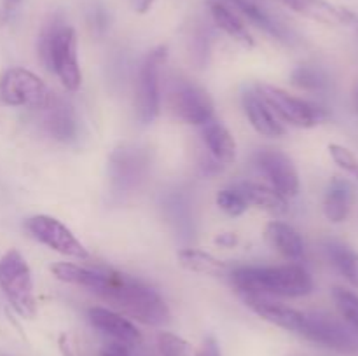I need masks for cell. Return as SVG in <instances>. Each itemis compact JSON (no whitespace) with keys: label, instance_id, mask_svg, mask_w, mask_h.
<instances>
[{"label":"cell","instance_id":"31","mask_svg":"<svg viewBox=\"0 0 358 356\" xmlns=\"http://www.w3.org/2000/svg\"><path fill=\"white\" fill-rule=\"evenodd\" d=\"M100 356H133V355L129 353V346L110 341L108 344H105L103 348H101Z\"/></svg>","mask_w":358,"mask_h":356},{"label":"cell","instance_id":"20","mask_svg":"<svg viewBox=\"0 0 358 356\" xmlns=\"http://www.w3.org/2000/svg\"><path fill=\"white\" fill-rule=\"evenodd\" d=\"M264 237L269 246L278 251L287 260L301 262L304 257V241L292 225L280 220H273L266 225Z\"/></svg>","mask_w":358,"mask_h":356},{"label":"cell","instance_id":"30","mask_svg":"<svg viewBox=\"0 0 358 356\" xmlns=\"http://www.w3.org/2000/svg\"><path fill=\"white\" fill-rule=\"evenodd\" d=\"M329 154H331L332 161L343 171H346V173L352 175V177H355L358 180V157L348 147L339 145V143H329Z\"/></svg>","mask_w":358,"mask_h":356},{"label":"cell","instance_id":"1","mask_svg":"<svg viewBox=\"0 0 358 356\" xmlns=\"http://www.w3.org/2000/svg\"><path fill=\"white\" fill-rule=\"evenodd\" d=\"M87 274L84 288L105 300L110 309L149 327L170 323L168 304L142 279L114 269H90Z\"/></svg>","mask_w":358,"mask_h":356},{"label":"cell","instance_id":"4","mask_svg":"<svg viewBox=\"0 0 358 356\" xmlns=\"http://www.w3.org/2000/svg\"><path fill=\"white\" fill-rule=\"evenodd\" d=\"M0 288L21 318H35L37 299L34 292V278L27 258L17 250H9L0 258Z\"/></svg>","mask_w":358,"mask_h":356},{"label":"cell","instance_id":"18","mask_svg":"<svg viewBox=\"0 0 358 356\" xmlns=\"http://www.w3.org/2000/svg\"><path fill=\"white\" fill-rule=\"evenodd\" d=\"M280 2L296 10L297 14H303L304 17H310V20L324 24L336 27V24H350L357 20L352 10L334 6L327 0H280Z\"/></svg>","mask_w":358,"mask_h":356},{"label":"cell","instance_id":"13","mask_svg":"<svg viewBox=\"0 0 358 356\" xmlns=\"http://www.w3.org/2000/svg\"><path fill=\"white\" fill-rule=\"evenodd\" d=\"M87 320L96 330L110 337V341L121 342V344L138 346L142 342V334L129 318L110 307H90L87 309Z\"/></svg>","mask_w":358,"mask_h":356},{"label":"cell","instance_id":"7","mask_svg":"<svg viewBox=\"0 0 358 356\" xmlns=\"http://www.w3.org/2000/svg\"><path fill=\"white\" fill-rule=\"evenodd\" d=\"M168 59L166 45L154 47L142 61L136 79L135 110L142 124H152L161 112V72Z\"/></svg>","mask_w":358,"mask_h":356},{"label":"cell","instance_id":"36","mask_svg":"<svg viewBox=\"0 0 358 356\" xmlns=\"http://www.w3.org/2000/svg\"><path fill=\"white\" fill-rule=\"evenodd\" d=\"M62 349H63V353H65V356H73V353L70 351V348H66V346L63 344V342H62Z\"/></svg>","mask_w":358,"mask_h":356},{"label":"cell","instance_id":"2","mask_svg":"<svg viewBox=\"0 0 358 356\" xmlns=\"http://www.w3.org/2000/svg\"><path fill=\"white\" fill-rule=\"evenodd\" d=\"M231 285L241 295L297 297L313 292V278L299 262L285 265H240L229 271Z\"/></svg>","mask_w":358,"mask_h":356},{"label":"cell","instance_id":"14","mask_svg":"<svg viewBox=\"0 0 358 356\" xmlns=\"http://www.w3.org/2000/svg\"><path fill=\"white\" fill-rule=\"evenodd\" d=\"M243 302L262 320L269 321V323L276 325L287 332L299 334L304 320L303 311H297L294 307L285 306L283 302H278L273 297L264 295H243Z\"/></svg>","mask_w":358,"mask_h":356},{"label":"cell","instance_id":"23","mask_svg":"<svg viewBox=\"0 0 358 356\" xmlns=\"http://www.w3.org/2000/svg\"><path fill=\"white\" fill-rule=\"evenodd\" d=\"M178 264L191 272L206 276H224L229 274L231 267L227 262L220 260L215 255L208 253L199 248H182L177 253Z\"/></svg>","mask_w":358,"mask_h":356},{"label":"cell","instance_id":"15","mask_svg":"<svg viewBox=\"0 0 358 356\" xmlns=\"http://www.w3.org/2000/svg\"><path fill=\"white\" fill-rule=\"evenodd\" d=\"M42 129L58 142H73L79 133V124L72 105L52 94L48 107L42 108Z\"/></svg>","mask_w":358,"mask_h":356},{"label":"cell","instance_id":"34","mask_svg":"<svg viewBox=\"0 0 358 356\" xmlns=\"http://www.w3.org/2000/svg\"><path fill=\"white\" fill-rule=\"evenodd\" d=\"M215 243L220 244V246H224V248H231V246H234V244L238 243V237L234 236L233 232H224V234H220L219 237H217Z\"/></svg>","mask_w":358,"mask_h":356},{"label":"cell","instance_id":"26","mask_svg":"<svg viewBox=\"0 0 358 356\" xmlns=\"http://www.w3.org/2000/svg\"><path fill=\"white\" fill-rule=\"evenodd\" d=\"M290 82L306 93H325L331 87L327 72L317 65H299L290 73Z\"/></svg>","mask_w":358,"mask_h":356},{"label":"cell","instance_id":"17","mask_svg":"<svg viewBox=\"0 0 358 356\" xmlns=\"http://www.w3.org/2000/svg\"><path fill=\"white\" fill-rule=\"evenodd\" d=\"M241 105H243V112L250 121L252 128L259 135L268 136V138H282L287 133V129L276 119V115L273 114L271 108L266 105L257 91H245L241 96Z\"/></svg>","mask_w":358,"mask_h":356},{"label":"cell","instance_id":"24","mask_svg":"<svg viewBox=\"0 0 358 356\" xmlns=\"http://www.w3.org/2000/svg\"><path fill=\"white\" fill-rule=\"evenodd\" d=\"M240 191L243 192L247 198L248 205L261 208L269 213H285L289 209V201L283 198L278 191L271 187V185H261V184H252V181H243L238 184Z\"/></svg>","mask_w":358,"mask_h":356},{"label":"cell","instance_id":"21","mask_svg":"<svg viewBox=\"0 0 358 356\" xmlns=\"http://www.w3.org/2000/svg\"><path fill=\"white\" fill-rule=\"evenodd\" d=\"M210 14L213 17V23L227 35L238 42L243 47H254V37L248 31L245 21L238 16L236 10L231 9L224 0H210Z\"/></svg>","mask_w":358,"mask_h":356},{"label":"cell","instance_id":"35","mask_svg":"<svg viewBox=\"0 0 358 356\" xmlns=\"http://www.w3.org/2000/svg\"><path fill=\"white\" fill-rule=\"evenodd\" d=\"M352 101H353V112H355V114L358 115V82L355 84V87H353Z\"/></svg>","mask_w":358,"mask_h":356},{"label":"cell","instance_id":"33","mask_svg":"<svg viewBox=\"0 0 358 356\" xmlns=\"http://www.w3.org/2000/svg\"><path fill=\"white\" fill-rule=\"evenodd\" d=\"M129 3H131L133 10L138 14H145L149 13L150 7H152L154 0H129Z\"/></svg>","mask_w":358,"mask_h":356},{"label":"cell","instance_id":"5","mask_svg":"<svg viewBox=\"0 0 358 356\" xmlns=\"http://www.w3.org/2000/svg\"><path fill=\"white\" fill-rule=\"evenodd\" d=\"M150 171V152L147 147L124 143L108 157V178L115 195L138 191Z\"/></svg>","mask_w":358,"mask_h":356},{"label":"cell","instance_id":"19","mask_svg":"<svg viewBox=\"0 0 358 356\" xmlns=\"http://www.w3.org/2000/svg\"><path fill=\"white\" fill-rule=\"evenodd\" d=\"M201 140L205 143V149L208 150V156L215 159L217 163L231 164L236 159V142L229 129L217 119H212L205 126L199 128Z\"/></svg>","mask_w":358,"mask_h":356},{"label":"cell","instance_id":"10","mask_svg":"<svg viewBox=\"0 0 358 356\" xmlns=\"http://www.w3.org/2000/svg\"><path fill=\"white\" fill-rule=\"evenodd\" d=\"M24 229L28 230L35 241L48 246L49 250L56 251L65 257L77 258V260H87L90 251L77 239L76 234L62 222L51 215H34L27 218Z\"/></svg>","mask_w":358,"mask_h":356},{"label":"cell","instance_id":"25","mask_svg":"<svg viewBox=\"0 0 358 356\" xmlns=\"http://www.w3.org/2000/svg\"><path fill=\"white\" fill-rule=\"evenodd\" d=\"M324 250L331 264L358 288V251L341 241H327Z\"/></svg>","mask_w":358,"mask_h":356},{"label":"cell","instance_id":"16","mask_svg":"<svg viewBox=\"0 0 358 356\" xmlns=\"http://www.w3.org/2000/svg\"><path fill=\"white\" fill-rule=\"evenodd\" d=\"M224 2L231 9L236 10L241 20L252 23L255 28L268 34L269 37L276 38V40L283 42V44H292L294 42L292 30H289L282 21L276 20L271 13H268L264 7H261L254 0H224Z\"/></svg>","mask_w":358,"mask_h":356},{"label":"cell","instance_id":"12","mask_svg":"<svg viewBox=\"0 0 358 356\" xmlns=\"http://www.w3.org/2000/svg\"><path fill=\"white\" fill-rule=\"evenodd\" d=\"M255 166L269 180L271 187L283 198H296L301 191V180L294 161L275 149H262L254 156Z\"/></svg>","mask_w":358,"mask_h":356},{"label":"cell","instance_id":"3","mask_svg":"<svg viewBox=\"0 0 358 356\" xmlns=\"http://www.w3.org/2000/svg\"><path fill=\"white\" fill-rule=\"evenodd\" d=\"M38 54L42 63L58 77L66 91H77L83 82L79 66V45L73 27L52 17L42 30L38 38Z\"/></svg>","mask_w":358,"mask_h":356},{"label":"cell","instance_id":"9","mask_svg":"<svg viewBox=\"0 0 358 356\" xmlns=\"http://www.w3.org/2000/svg\"><path fill=\"white\" fill-rule=\"evenodd\" d=\"M297 335L339 353L358 351V335L355 330L331 314L304 313L303 325Z\"/></svg>","mask_w":358,"mask_h":356},{"label":"cell","instance_id":"37","mask_svg":"<svg viewBox=\"0 0 358 356\" xmlns=\"http://www.w3.org/2000/svg\"><path fill=\"white\" fill-rule=\"evenodd\" d=\"M17 2H21V0H7V3H9V6H14V3H17Z\"/></svg>","mask_w":358,"mask_h":356},{"label":"cell","instance_id":"22","mask_svg":"<svg viewBox=\"0 0 358 356\" xmlns=\"http://www.w3.org/2000/svg\"><path fill=\"white\" fill-rule=\"evenodd\" d=\"M353 191L343 178H334L329 184L324 198V213L332 223H341L348 218L352 209Z\"/></svg>","mask_w":358,"mask_h":356},{"label":"cell","instance_id":"27","mask_svg":"<svg viewBox=\"0 0 358 356\" xmlns=\"http://www.w3.org/2000/svg\"><path fill=\"white\" fill-rule=\"evenodd\" d=\"M217 206L229 216H240L250 208L247 198H245V194L240 191L238 185L219 191V194H217Z\"/></svg>","mask_w":358,"mask_h":356},{"label":"cell","instance_id":"6","mask_svg":"<svg viewBox=\"0 0 358 356\" xmlns=\"http://www.w3.org/2000/svg\"><path fill=\"white\" fill-rule=\"evenodd\" d=\"M255 91L261 94L262 100L266 101V105L271 108V112L282 124L285 122V124L296 126V128L310 129L325 122L329 117L327 110L322 108L320 105L294 96L282 87L259 84Z\"/></svg>","mask_w":358,"mask_h":356},{"label":"cell","instance_id":"29","mask_svg":"<svg viewBox=\"0 0 358 356\" xmlns=\"http://www.w3.org/2000/svg\"><path fill=\"white\" fill-rule=\"evenodd\" d=\"M156 348L161 356H194L192 346L173 332H159L156 337Z\"/></svg>","mask_w":358,"mask_h":356},{"label":"cell","instance_id":"11","mask_svg":"<svg viewBox=\"0 0 358 356\" xmlns=\"http://www.w3.org/2000/svg\"><path fill=\"white\" fill-rule=\"evenodd\" d=\"M170 110L178 121L189 126H205L215 119V107L203 87L189 80H177L168 96Z\"/></svg>","mask_w":358,"mask_h":356},{"label":"cell","instance_id":"8","mask_svg":"<svg viewBox=\"0 0 358 356\" xmlns=\"http://www.w3.org/2000/svg\"><path fill=\"white\" fill-rule=\"evenodd\" d=\"M52 93L44 80L21 66L7 68L0 77V100L9 107L42 110L51 101Z\"/></svg>","mask_w":358,"mask_h":356},{"label":"cell","instance_id":"32","mask_svg":"<svg viewBox=\"0 0 358 356\" xmlns=\"http://www.w3.org/2000/svg\"><path fill=\"white\" fill-rule=\"evenodd\" d=\"M194 356H222V353H220V346L215 339L206 337L199 351L194 353Z\"/></svg>","mask_w":358,"mask_h":356},{"label":"cell","instance_id":"28","mask_svg":"<svg viewBox=\"0 0 358 356\" xmlns=\"http://www.w3.org/2000/svg\"><path fill=\"white\" fill-rule=\"evenodd\" d=\"M332 297H334V302L336 306H338L341 316L345 318L346 323H348L358 335V295L357 293L338 286V288L332 290Z\"/></svg>","mask_w":358,"mask_h":356}]
</instances>
